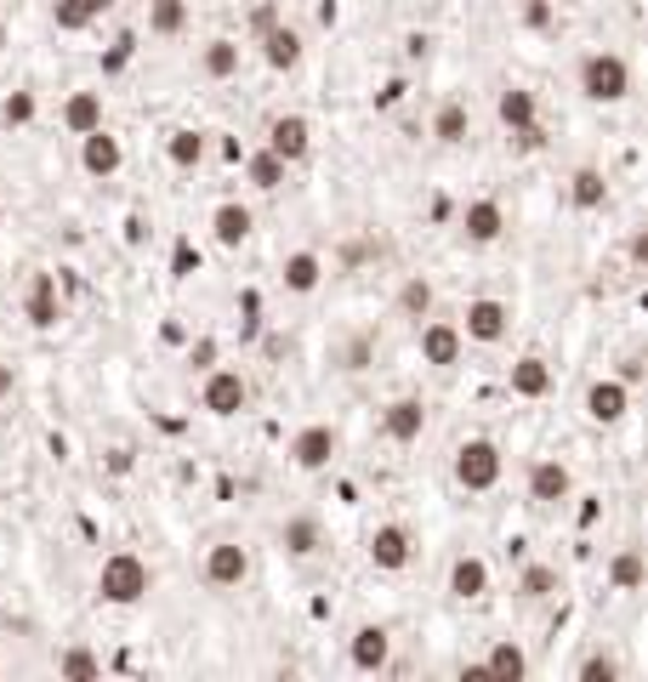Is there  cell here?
Masks as SVG:
<instances>
[{"mask_svg":"<svg viewBox=\"0 0 648 682\" xmlns=\"http://www.w3.org/2000/svg\"><path fill=\"white\" fill-rule=\"evenodd\" d=\"M574 86L586 102H597V109H614V102L631 97V63L620 52H586L574 63Z\"/></svg>","mask_w":648,"mask_h":682,"instance_id":"obj_1","label":"cell"},{"mask_svg":"<svg viewBox=\"0 0 648 682\" xmlns=\"http://www.w3.org/2000/svg\"><path fill=\"white\" fill-rule=\"evenodd\" d=\"M149 592H154V569L136 552H109L97 563V597L109 608H136Z\"/></svg>","mask_w":648,"mask_h":682,"instance_id":"obj_2","label":"cell"},{"mask_svg":"<svg viewBox=\"0 0 648 682\" xmlns=\"http://www.w3.org/2000/svg\"><path fill=\"white\" fill-rule=\"evenodd\" d=\"M450 472H455V484L466 495H490L501 484V472H506V455H501L495 438H466V443H455Z\"/></svg>","mask_w":648,"mask_h":682,"instance_id":"obj_3","label":"cell"},{"mask_svg":"<svg viewBox=\"0 0 648 682\" xmlns=\"http://www.w3.org/2000/svg\"><path fill=\"white\" fill-rule=\"evenodd\" d=\"M245 404H251V382H245V375L228 370V364H211V370H205V382H199V409H205V416L233 421Z\"/></svg>","mask_w":648,"mask_h":682,"instance_id":"obj_4","label":"cell"},{"mask_svg":"<svg viewBox=\"0 0 648 682\" xmlns=\"http://www.w3.org/2000/svg\"><path fill=\"white\" fill-rule=\"evenodd\" d=\"M364 558L375 574H404L409 563H416V535H409L404 524H375L370 540H364Z\"/></svg>","mask_w":648,"mask_h":682,"instance_id":"obj_5","label":"cell"},{"mask_svg":"<svg viewBox=\"0 0 648 682\" xmlns=\"http://www.w3.org/2000/svg\"><path fill=\"white\" fill-rule=\"evenodd\" d=\"M199 574H205V586H217V592H239L251 580V552L239 540H211L205 546Z\"/></svg>","mask_w":648,"mask_h":682,"instance_id":"obj_6","label":"cell"},{"mask_svg":"<svg viewBox=\"0 0 648 682\" xmlns=\"http://www.w3.org/2000/svg\"><path fill=\"white\" fill-rule=\"evenodd\" d=\"M416 348H421V364H432V370H455L461 353H466V336H461V324L427 314V319L416 324Z\"/></svg>","mask_w":648,"mask_h":682,"instance_id":"obj_7","label":"cell"},{"mask_svg":"<svg viewBox=\"0 0 648 682\" xmlns=\"http://www.w3.org/2000/svg\"><path fill=\"white\" fill-rule=\"evenodd\" d=\"M461 319H466V324H461V336H466V341H477V348H495V341H506V336H512V307H506L501 296H472Z\"/></svg>","mask_w":648,"mask_h":682,"instance_id":"obj_8","label":"cell"},{"mask_svg":"<svg viewBox=\"0 0 648 682\" xmlns=\"http://www.w3.org/2000/svg\"><path fill=\"white\" fill-rule=\"evenodd\" d=\"M580 409H586L592 427H620L631 416V387L620 382V375H597V382L586 387V398H580Z\"/></svg>","mask_w":648,"mask_h":682,"instance_id":"obj_9","label":"cell"},{"mask_svg":"<svg viewBox=\"0 0 648 682\" xmlns=\"http://www.w3.org/2000/svg\"><path fill=\"white\" fill-rule=\"evenodd\" d=\"M285 455H290L296 472H325V466L336 461V427H330V421H307V427H296Z\"/></svg>","mask_w":648,"mask_h":682,"instance_id":"obj_10","label":"cell"},{"mask_svg":"<svg viewBox=\"0 0 648 682\" xmlns=\"http://www.w3.org/2000/svg\"><path fill=\"white\" fill-rule=\"evenodd\" d=\"M524 490H529L535 506H563V501L574 495V472H569L558 455H540V461H529Z\"/></svg>","mask_w":648,"mask_h":682,"instance_id":"obj_11","label":"cell"},{"mask_svg":"<svg viewBox=\"0 0 648 682\" xmlns=\"http://www.w3.org/2000/svg\"><path fill=\"white\" fill-rule=\"evenodd\" d=\"M461 239H466V245H477V251H484V245H501V233H506V211H501V199H466L461 205Z\"/></svg>","mask_w":648,"mask_h":682,"instance_id":"obj_12","label":"cell"},{"mask_svg":"<svg viewBox=\"0 0 648 682\" xmlns=\"http://www.w3.org/2000/svg\"><path fill=\"white\" fill-rule=\"evenodd\" d=\"M120 165H125V143H120L109 125H97V131L80 136V170H86V177L109 183V177H120Z\"/></svg>","mask_w":648,"mask_h":682,"instance_id":"obj_13","label":"cell"},{"mask_svg":"<svg viewBox=\"0 0 648 682\" xmlns=\"http://www.w3.org/2000/svg\"><path fill=\"white\" fill-rule=\"evenodd\" d=\"M285 165H301L307 154H314V125H307V114H279V120H267V143Z\"/></svg>","mask_w":648,"mask_h":682,"instance_id":"obj_14","label":"cell"},{"mask_svg":"<svg viewBox=\"0 0 648 682\" xmlns=\"http://www.w3.org/2000/svg\"><path fill=\"white\" fill-rule=\"evenodd\" d=\"M23 319L29 330H57L63 324V296H57V273H34L23 290Z\"/></svg>","mask_w":648,"mask_h":682,"instance_id":"obj_15","label":"cell"},{"mask_svg":"<svg viewBox=\"0 0 648 682\" xmlns=\"http://www.w3.org/2000/svg\"><path fill=\"white\" fill-rule=\"evenodd\" d=\"M348 660H353V671H364V676H375V671H387L393 666V631L387 626H359L353 631V642H348Z\"/></svg>","mask_w":648,"mask_h":682,"instance_id":"obj_16","label":"cell"},{"mask_svg":"<svg viewBox=\"0 0 648 682\" xmlns=\"http://www.w3.org/2000/svg\"><path fill=\"white\" fill-rule=\"evenodd\" d=\"M256 46H262V63L273 68V75H290V68H301V52H307L301 29H296V23H285V18L273 23V29L262 34V41H256Z\"/></svg>","mask_w":648,"mask_h":682,"instance_id":"obj_17","label":"cell"},{"mask_svg":"<svg viewBox=\"0 0 648 682\" xmlns=\"http://www.w3.org/2000/svg\"><path fill=\"white\" fill-rule=\"evenodd\" d=\"M552 387H558V375H552V364H546L540 353H524L518 364L506 370V393L512 398H546Z\"/></svg>","mask_w":648,"mask_h":682,"instance_id":"obj_18","label":"cell"},{"mask_svg":"<svg viewBox=\"0 0 648 682\" xmlns=\"http://www.w3.org/2000/svg\"><path fill=\"white\" fill-rule=\"evenodd\" d=\"M57 120H63V131H68V136L97 131V125H102V91H97V86H75V91L63 97Z\"/></svg>","mask_w":648,"mask_h":682,"instance_id":"obj_19","label":"cell"},{"mask_svg":"<svg viewBox=\"0 0 648 682\" xmlns=\"http://www.w3.org/2000/svg\"><path fill=\"white\" fill-rule=\"evenodd\" d=\"M443 586H450V597H455V603H477V597L490 592V558L461 552V558L450 563V580H443Z\"/></svg>","mask_w":648,"mask_h":682,"instance_id":"obj_20","label":"cell"},{"mask_svg":"<svg viewBox=\"0 0 648 682\" xmlns=\"http://www.w3.org/2000/svg\"><path fill=\"white\" fill-rule=\"evenodd\" d=\"M251 228H256V217H251V205H239V199H222L211 211V239L222 251H239L251 239Z\"/></svg>","mask_w":648,"mask_h":682,"instance_id":"obj_21","label":"cell"},{"mask_svg":"<svg viewBox=\"0 0 648 682\" xmlns=\"http://www.w3.org/2000/svg\"><path fill=\"white\" fill-rule=\"evenodd\" d=\"M319 546H325V524L314 512H296V518L279 524V552L285 558H319Z\"/></svg>","mask_w":648,"mask_h":682,"instance_id":"obj_22","label":"cell"},{"mask_svg":"<svg viewBox=\"0 0 648 682\" xmlns=\"http://www.w3.org/2000/svg\"><path fill=\"white\" fill-rule=\"evenodd\" d=\"M382 432H387L393 443H416V438L427 432V404H421V398H393V404L382 409Z\"/></svg>","mask_w":648,"mask_h":682,"instance_id":"obj_23","label":"cell"},{"mask_svg":"<svg viewBox=\"0 0 648 682\" xmlns=\"http://www.w3.org/2000/svg\"><path fill=\"white\" fill-rule=\"evenodd\" d=\"M495 120H501L506 131H524V125H535V120H540V102H535V91H529V86H501V91H495Z\"/></svg>","mask_w":648,"mask_h":682,"instance_id":"obj_24","label":"cell"},{"mask_svg":"<svg viewBox=\"0 0 648 682\" xmlns=\"http://www.w3.org/2000/svg\"><path fill=\"white\" fill-rule=\"evenodd\" d=\"M279 279H285L290 296H314L325 285V256L319 251H290L285 267H279Z\"/></svg>","mask_w":648,"mask_h":682,"instance_id":"obj_25","label":"cell"},{"mask_svg":"<svg viewBox=\"0 0 648 682\" xmlns=\"http://www.w3.org/2000/svg\"><path fill=\"white\" fill-rule=\"evenodd\" d=\"M466 131H472V109L461 97H450V102H438V109H432V143L438 148H461Z\"/></svg>","mask_w":648,"mask_h":682,"instance_id":"obj_26","label":"cell"},{"mask_svg":"<svg viewBox=\"0 0 648 682\" xmlns=\"http://www.w3.org/2000/svg\"><path fill=\"white\" fill-rule=\"evenodd\" d=\"M239 57H245V52H239L233 34H211V41L199 46V75L205 80H233L239 75Z\"/></svg>","mask_w":648,"mask_h":682,"instance_id":"obj_27","label":"cell"},{"mask_svg":"<svg viewBox=\"0 0 648 682\" xmlns=\"http://www.w3.org/2000/svg\"><path fill=\"white\" fill-rule=\"evenodd\" d=\"M477 666H484V676H490V682H524V676H529V654H524V648L512 642V637L490 642V654L477 660Z\"/></svg>","mask_w":648,"mask_h":682,"instance_id":"obj_28","label":"cell"},{"mask_svg":"<svg viewBox=\"0 0 648 682\" xmlns=\"http://www.w3.org/2000/svg\"><path fill=\"white\" fill-rule=\"evenodd\" d=\"M285 177H290V165L273 154V148H251V154H245V183H251L256 194H279Z\"/></svg>","mask_w":648,"mask_h":682,"instance_id":"obj_29","label":"cell"},{"mask_svg":"<svg viewBox=\"0 0 648 682\" xmlns=\"http://www.w3.org/2000/svg\"><path fill=\"white\" fill-rule=\"evenodd\" d=\"M569 199H574V211H603L608 205V177L597 165H580L569 177Z\"/></svg>","mask_w":648,"mask_h":682,"instance_id":"obj_30","label":"cell"},{"mask_svg":"<svg viewBox=\"0 0 648 682\" xmlns=\"http://www.w3.org/2000/svg\"><path fill=\"white\" fill-rule=\"evenodd\" d=\"M608 592H642V580H648V569H642V552L637 546H620V552L608 558Z\"/></svg>","mask_w":648,"mask_h":682,"instance_id":"obj_31","label":"cell"},{"mask_svg":"<svg viewBox=\"0 0 648 682\" xmlns=\"http://www.w3.org/2000/svg\"><path fill=\"white\" fill-rule=\"evenodd\" d=\"M149 7V34H160V41H177V34L188 29V0H143Z\"/></svg>","mask_w":648,"mask_h":682,"instance_id":"obj_32","label":"cell"},{"mask_svg":"<svg viewBox=\"0 0 648 682\" xmlns=\"http://www.w3.org/2000/svg\"><path fill=\"white\" fill-rule=\"evenodd\" d=\"M165 160L177 165V170H199V160H205V131H194V125L165 131Z\"/></svg>","mask_w":648,"mask_h":682,"instance_id":"obj_33","label":"cell"},{"mask_svg":"<svg viewBox=\"0 0 648 682\" xmlns=\"http://www.w3.org/2000/svg\"><path fill=\"white\" fill-rule=\"evenodd\" d=\"M558 586H563V580H558V569H552V563H524V574H518V597H524V603L552 597Z\"/></svg>","mask_w":648,"mask_h":682,"instance_id":"obj_34","label":"cell"},{"mask_svg":"<svg viewBox=\"0 0 648 682\" xmlns=\"http://www.w3.org/2000/svg\"><path fill=\"white\" fill-rule=\"evenodd\" d=\"M91 23H97L91 0H52V29L57 34H86Z\"/></svg>","mask_w":648,"mask_h":682,"instance_id":"obj_35","label":"cell"},{"mask_svg":"<svg viewBox=\"0 0 648 682\" xmlns=\"http://www.w3.org/2000/svg\"><path fill=\"white\" fill-rule=\"evenodd\" d=\"M57 676H68V682H97L102 676V660L91 654V648H63V654H57Z\"/></svg>","mask_w":648,"mask_h":682,"instance_id":"obj_36","label":"cell"},{"mask_svg":"<svg viewBox=\"0 0 648 682\" xmlns=\"http://www.w3.org/2000/svg\"><path fill=\"white\" fill-rule=\"evenodd\" d=\"M34 114H41V97H34L29 86H18V91H7V102H0V125H12V131H23V125H34Z\"/></svg>","mask_w":648,"mask_h":682,"instance_id":"obj_37","label":"cell"},{"mask_svg":"<svg viewBox=\"0 0 648 682\" xmlns=\"http://www.w3.org/2000/svg\"><path fill=\"white\" fill-rule=\"evenodd\" d=\"M398 314L421 324V319L432 314V279H421V273H416V279H404V290H398Z\"/></svg>","mask_w":648,"mask_h":682,"instance_id":"obj_38","label":"cell"},{"mask_svg":"<svg viewBox=\"0 0 648 682\" xmlns=\"http://www.w3.org/2000/svg\"><path fill=\"white\" fill-rule=\"evenodd\" d=\"M574 676L580 682H620V660H614V654H586L574 666Z\"/></svg>","mask_w":648,"mask_h":682,"instance_id":"obj_39","label":"cell"},{"mask_svg":"<svg viewBox=\"0 0 648 682\" xmlns=\"http://www.w3.org/2000/svg\"><path fill=\"white\" fill-rule=\"evenodd\" d=\"M136 57V29H120L114 34V46L109 52H102V75H120V68Z\"/></svg>","mask_w":648,"mask_h":682,"instance_id":"obj_40","label":"cell"},{"mask_svg":"<svg viewBox=\"0 0 648 682\" xmlns=\"http://www.w3.org/2000/svg\"><path fill=\"white\" fill-rule=\"evenodd\" d=\"M285 12H279V0H256V7H251V34H256V41H262V34L273 29V23H279Z\"/></svg>","mask_w":648,"mask_h":682,"instance_id":"obj_41","label":"cell"},{"mask_svg":"<svg viewBox=\"0 0 648 682\" xmlns=\"http://www.w3.org/2000/svg\"><path fill=\"white\" fill-rule=\"evenodd\" d=\"M171 273H177V279H194L199 273V251L188 245V239H177V251H171Z\"/></svg>","mask_w":648,"mask_h":682,"instance_id":"obj_42","label":"cell"},{"mask_svg":"<svg viewBox=\"0 0 648 682\" xmlns=\"http://www.w3.org/2000/svg\"><path fill=\"white\" fill-rule=\"evenodd\" d=\"M404 97H409V80H404V75H393V80H382V91H375V109L387 114V109H398Z\"/></svg>","mask_w":648,"mask_h":682,"instance_id":"obj_43","label":"cell"},{"mask_svg":"<svg viewBox=\"0 0 648 682\" xmlns=\"http://www.w3.org/2000/svg\"><path fill=\"white\" fill-rule=\"evenodd\" d=\"M512 148H518V154H540V148H546L540 120H535V125H524V131H512Z\"/></svg>","mask_w":648,"mask_h":682,"instance_id":"obj_44","label":"cell"},{"mask_svg":"<svg viewBox=\"0 0 648 682\" xmlns=\"http://www.w3.org/2000/svg\"><path fill=\"white\" fill-rule=\"evenodd\" d=\"M188 364H194V370H211V364H217V341H211V336L194 341V348H188Z\"/></svg>","mask_w":648,"mask_h":682,"instance_id":"obj_45","label":"cell"},{"mask_svg":"<svg viewBox=\"0 0 648 682\" xmlns=\"http://www.w3.org/2000/svg\"><path fill=\"white\" fill-rule=\"evenodd\" d=\"M626 256H631V267H648V228H637L626 239Z\"/></svg>","mask_w":648,"mask_h":682,"instance_id":"obj_46","label":"cell"},{"mask_svg":"<svg viewBox=\"0 0 648 682\" xmlns=\"http://www.w3.org/2000/svg\"><path fill=\"white\" fill-rule=\"evenodd\" d=\"M524 23H529V29H546V23H552V0H529V7H524Z\"/></svg>","mask_w":648,"mask_h":682,"instance_id":"obj_47","label":"cell"},{"mask_svg":"<svg viewBox=\"0 0 648 682\" xmlns=\"http://www.w3.org/2000/svg\"><path fill=\"white\" fill-rule=\"evenodd\" d=\"M620 382H626V387H631V382H642V359H637V353H626V359H620Z\"/></svg>","mask_w":648,"mask_h":682,"instance_id":"obj_48","label":"cell"},{"mask_svg":"<svg viewBox=\"0 0 648 682\" xmlns=\"http://www.w3.org/2000/svg\"><path fill=\"white\" fill-rule=\"evenodd\" d=\"M12 387H18V375H12V364H0V404L12 398Z\"/></svg>","mask_w":648,"mask_h":682,"instance_id":"obj_49","label":"cell"},{"mask_svg":"<svg viewBox=\"0 0 648 682\" xmlns=\"http://www.w3.org/2000/svg\"><path fill=\"white\" fill-rule=\"evenodd\" d=\"M91 12L102 18V12H114V0H91Z\"/></svg>","mask_w":648,"mask_h":682,"instance_id":"obj_50","label":"cell"}]
</instances>
